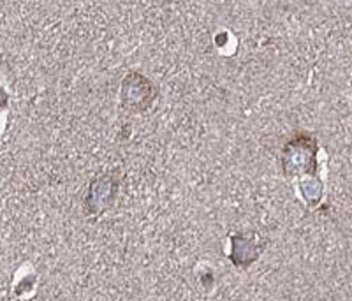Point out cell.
Masks as SVG:
<instances>
[{
    "instance_id": "2",
    "label": "cell",
    "mask_w": 352,
    "mask_h": 301,
    "mask_svg": "<svg viewBox=\"0 0 352 301\" xmlns=\"http://www.w3.org/2000/svg\"><path fill=\"white\" fill-rule=\"evenodd\" d=\"M157 92L146 78L138 73H131L122 83V102L131 111H143L150 108Z\"/></svg>"
},
{
    "instance_id": "5",
    "label": "cell",
    "mask_w": 352,
    "mask_h": 301,
    "mask_svg": "<svg viewBox=\"0 0 352 301\" xmlns=\"http://www.w3.org/2000/svg\"><path fill=\"white\" fill-rule=\"evenodd\" d=\"M324 187H322V181L316 177H308L307 180H303L300 183V194L305 201H307L310 206L319 205L320 199H322V192H324Z\"/></svg>"
},
{
    "instance_id": "3",
    "label": "cell",
    "mask_w": 352,
    "mask_h": 301,
    "mask_svg": "<svg viewBox=\"0 0 352 301\" xmlns=\"http://www.w3.org/2000/svg\"><path fill=\"white\" fill-rule=\"evenodd\" d=\"M116 196V180L111 177H100L90 185L88 190V197L85 201L87 210L94 215L104 212L109 205L113 203Z\"/></svg>"
},
{
    "instance_id": "1",
    "label": "cell",
    "mask_w": 352,
    "mask_h": 301,
    "mask_svg": "<svg viewBox=\"0 0 352 301\" xmlns=\"http://www.w3.org/2000/svg\"><path fill=\"white\" fill-rule=\"evenodd\" d=\"M317 141L308 134H296L282 150V171L287 177H316Z\"/></svg>"
},
{
    "instance_id": "4",
    "label": "cell",
    "mask_w": 352,
    "mask_h": 301,
    "mask_svg": "<svg viewBox=\"0 0 352 301\" xmlns=\"http://www.w3.org/2000/svg\"><path fill=\"white\" fill-rule=\"evenodd\" d=\"M259 256V245L250 236L234 234L231 236V261L236 266L252 265Z\"/></svg>"
}]
</instances>
